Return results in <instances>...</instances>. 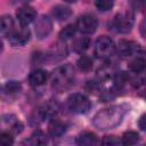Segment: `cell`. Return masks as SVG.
I'll return each instance as SVG.
<instances>
[{"mask_svg":"<svg viewBox=\"0 0 146 146\" xmlns=\"http://www.w3.org/2000/svg\"><path fill=\"white\" fill-rule=\"evenodd\" d=\"M30 40V30L22 25L19 29H14L9 35L8 41L13 46H23Z\"/></svg>","mask_w":146,"mask_h":146,"instance_id":"7","label":"cell"},{"mask_svg":"<svg viewBox=\"0 0 146 146\" xmlns=\"http://www.w3.org/2000/svg\"><path fill=\"white\" fill-rule=\"evenodd\" d=\"M76 144L78 145H83V146H91V145H96L98 144V139H97V136L94 133V132H89V131H86V132H82L78 139H76Z\"/></svg>","mask_w":146,"mask_h":146,"instance_id":"14","label":"cell"},{"mask_svg":"<svg viewBox=\"0 0 146 146\" xmlns=\"http://www.w3.org/2000/svg\"><path fill=\"white\" fill-rule=\"evenodd\" d=\"M76 30L80 31L83 34H91L97 30L98 26V22L97 18L92 15H82L79 17L78 22H76Z\"/></svg>","mask_w":146,"mask_h":146,"instance_id":"6","label":"cell"},{"mask_svg":"<svg viewBox=\"0 0 146 146\" xmlns=\"http://www.w3.org/2000/svg\"><path fill=\"white\" fill-rule=\"evenodd\" d=\"M95 6L100 11H107L113 8L114 0H95Z\"/></svg>","mask_w":146,"mask_h":146,"instance_id":"24","label":"cell"},{"mask_svg":"<svg viewBox=\"0 0 146 146\" xmlns=\"http://www.w3.org/2000/svg\"><path fill=\"white\" fill-rule=\"evenodd\" d=\"M139 140V135L136 131H127L122 136L121 143L123 145H135Z\"/></svg>","mask_w":146,"mask_h":146,"instance_id":"20","label":"cell"},{"mask_svg":"<svg viewBox=\"0 0 146 146\" xmlns=\"http://www.w3.org/2000/svg\"><path fill=\"white\" fill-rule=\"evenodd\" d=\"M74 76H75V72L72 65L70 64L62 65L56 70H54L51 74V86L54 89L58 91H64L73 86Z\"/></svg>","mask_w":146,"mask_h":146,"instance_id":"2","label":"cell"},{"mask_svg":"<svg viewBox=\"0 0 146 146\" xmlns=\"http://www.w3.org/2000/svg\"><path fill=\"white\" fill-rule=\"evenodd\" d=\"M121 141L115 137V136H106L103 140H102V144L104 145H117L120 144Z\"/></svg>","mask_w":146,"mask_h":146,"instance_id":"27","label":"cell"},{"mask_svg":"<svg viewBox=\"0 0 146 146\" xmlns=\"http://www.w3.org/2000/svg\"><path fill=\"white\" fill-rule=\"evenodd\" d=\"M131 8L136 11H140L146 7V0H131L130 1Z\"/></svg>","mask_w":146,"mask_h":146,"instance_id":"25","label":"cell"},{"mask_svg":"<svg viewBox=\"0 0 146 146\" xmlns=\"http://www.w3.org/2000/svg\"><path fill=\"white\" fill-rule=\"evenodd\" d=\"M140 31H141V34L144 35V38H146V19L141 23V26H140Z\"/></svg>","mask_w":146,"mask_h":146,"instance_id":"30","label":"cell"},{"mask_svg":"<svg viewBox=\"0 0 146 146\" xmlns=\"http://www.w3.org/2000/svg\"><path fill=\"white\" fill-rule=\"evenodd\" d=\"M27 143L30 145H44V144H47V136H46V133L43 131L35 130L31 135V137L27 140Z\"/></svg>","mask_w":146,"mask_h":146,"instance_id":"19","label":"cell"},{"mask_svg":"<svg viewBox=\"0 0 146 146\" xmlns=\"http://www.w3.org/2000/svg\"><path fill=\"white\" fill-rule=\"evenodd\" d=\"M65 131H66V125L59 120H52L48 125V132L54 138L62 137L65 133Z\"/></svg>","mask_w":146,"mask_h":146,"instance_id":"13","label":"cell"},{"mask_svg":"<svg viewBox=\"0 0 146 146\" xmlns=\"http://www.w3.org/2000/svg\"><path fill=\"white\" fill-rule=\"evenodd\" d=\"M115 50H116V47L110 36L102 35L95 42L94 54L98 58H102V59L110 58L115 52Z\"/></svg>","mask_w":146,"mask_h":146,"instance_id":"3","label":"cell"},{"mask_svg":"<svg viewBox=\"0 0 146 146\" xmlns=\"http://www.w3.org/2000/svg\"><path fill=\"white\" fill-rule=\"evenodd\" d=\"M14 19L11 18V16L9 15H5L1 17V26H0V31L1 34L3 36H8L9 33L14 30Z\"/></svg>","mask_w":146,"mask_h":146,"instance_id":"16","label":"cell"},{"mask_svg":"<svg viewBox=\"0 0 146 146\" xmlns=\"http://www.w3.org/2000/svg\"><path fill=\"white\" fill-rule=\"evenodd\" d=\"M133 26V15L131 13L117 14L111 22V29L117 33H128Z\"/></svg>","mask_w":146,"mask_h":146,"instance_id":"5","label":"cell"},{"mask_svg":"<svg viewBox=\"0 0 146 146\" xmlns=\"http://www.w3.org/2000/svg\"><path fill=\"white\" fill-rule=\"evenodd\" d=\"M128 67L133 73H141L146 71V59L141 57H137L128 64Z\"/></svg>","mask_w":146,"mask_h":146,"instance_id":"17","label":"cell"},{"mask_svg":"<svg viewBox=\"0 0 146 146\" xmlns=\"http://www.w3.org/2000/svg\"><path fill=\"white\" fill-rule=\"evenodd\" d=\"M11 130H13L15 133H19V132H22V130H23V124H22L19 121H16V122L11 125Z\"/></svg>","mask_w":146,"mask_h":146,"instance_id":"29","label":"cell"},{"mask_svg":"<svg viewBox=\"0 0 146 146\" xmlns=\"http://www.w3.org/2000/svg\"><path fill=\"white\" fill-rule=\"evenodd\" d=\"M48 79V73L43 70H35L29 75V82L32 87H39L46 83Z\"/></svg>","mask_w":146,"mask_h":146,"instance_id":"12","label":"cell"},{"mask_svg":"<svg viewBox=\"0 0 146 146\" xmlns=\"http://www.w3.org/2000/svg\"><path fill=\"white\" fill-rule=\"evenodd\" d=\"M16 17L18 19V22L21 23V25H29L30 23H32L35 17H36V11L32 8V7H29V6H24L22 8H19L17 11H16Z\"/></svg>","mask_w":146,"mask_h":146,"instance_id":"9","label":"cell"},{"mask_svg":"<svg viewBox=\"0 0 146 146\" xmlns=\"http://www.w3.org/2000/svg\"><path fill=\"white\" fill-rule=\"evenodd\" d=\"M89 43H90V40L89 38H86V36H81V38H78L73 41L72 43V48L75 52L78 54H82L83 51H86L89 47Z\"/></svg>","mask_w":146,"mask_h":146,"instance_id":"18","label":"cell"},{"mask_svg":"<svg viewBox=\"0 0 146 146\" xmlns=\"http://www.w3.org/2000/svg\"><path fill=\"white\" fill-rule=\"evenodd\" d=\"M67 107L71 112L76 113V114H84L87 113L90 107V100L88 97H86L82 94H72L67 98Z\"/></svg>","mask_w":146,"mask_h":146,"instance_id":"4","label":"cell"},{"mask_svg":"<svg viewBox=\"0 0 146 146\" xmlns=\"http://www.w3.org/2000/svg\"><path fill=\"white\" fill-rule=\"evenodd\" d=\"M128 107L124 104L113 105L97 112L92 117V124L99 130L113 129L121 123Z\"/></svg>","mask_w":146,"mask_h":146,"instance_id":"1","label":"cell"},{"mask_svg":"<svg viewBox=\"0 0 146 146\" xmlns=\"http://www.w3.org/2000/svg\"><path fill=\"white\" fill-rule=\"evenodd\" d=\"M65 1H67V2H75L76 0H65Z\"/></svg>","mask_w":146,"mask_h":146,"instance_id":"32","label":"cell"},{"mask_svg":"<svg viewBox=\"0 0 146 146\" xmlns=\"http://www.w3.org/2000/svg\"><path fill=\"white\" fill-rule=\"evenodd\" d=\"M138 127H139L143 131L146 132V113L143 114V115L139 117V120H138Z\"/></svg>","mask_w":146,"mask_h":146,"instance_id":"28","label":"cell"},{"mask_svg":"<svg viewBox=\"0 0 146 146\" xmlns=\"http://www.w3.org/2000/svg\"><path fill=\"white\" fill-rule=\"evenodd\" d=\"M137 49H138V44L129 40H120L116 46V51L122 57H129L133 55Z\"/></svg>","mask_w":146,"mask_h":146,"instance_id":"10","label":"cell"},{"mask_svg":"<svg viewBox=\"0 0 146 146\" xmlns=\"http://www.w3.org/2000/svg\"><path fill=\"white\" fill-rule=\"evenodd\" d=\"M32 0H13V3H27Z\"/></svg>","mask_w":146,"mask_h":146,"instance_id":"31","label":"cell"},{"mask_svg":"<svg viewBox=\"0 0 146 146\" xmlns=\"http://www.w3.org/2000/svg\"><path fill=\"white\" fill-rule=\"evenodd\" d=\"M52 30V22L49 16L42 15L35 23V35L39 40L47 38Z\"/></svg>","mask_w":146,"mask_h":146,"instance_id":"8","label":"cell"},{"mask_svg":"<svg viewBox=\"0 0 146 146\" xmlns=\"http://www.w3.org/2000/svg\"><path fill=\"white\" fill-rule=\"evenodd\" d=\"M0 143H1L2 145H5V146L11 145V144L14 143L11 135H10L9 132H2V133L0 135Z\"/></svg>","mask_w":146,"mask_h":146,"instance_id":"26","label":"cell"},{"mask_svg":"<svg viewBox=\"0 0 146 146\" xmlns=\"http://www.w3.org/2000/svg\"><path fill=\"white\" fill-rule=\"evenodd\" d=\"M145 83H146V79H145Z\"/></svg>","mask_w":146,"mask_h":146,"instance_id":"33","label":"cell"},{"mask_svg":"<svg viewBox=\"0 0 146 146\" xmlns=\"http://www.w3.org/2000/svg\"><path fill=\"white\" fill-rule=\"evenodd\" d=\"M67 55V48L65 46V43L60 40L56 43H54L51 46V48L49 49V57L52 59V60H58V59H62L64 57H66Z\"/></svg>","mask_w":146,"mask_h":146,"instance_id":"11","label":"cell"},{"mask_svg":"<svg viewBox=\"0 0 146 146\" xmlns=\"http://www.w3.org/2000/svg\"><path fill=\"white\" fill-rule=\"evenodd\" d=\"M72 15V10L70 7L66 6H56L52 9V16L55 17L56 21H65L67 18H70Z\"/></svg>","mask_w":146,"mask_h":146,"instance_id":"15","label":"cell"},{"mask_svg":"<svg viewBox=\"0 0 146 146\" xmlns=\"http://www.w3.org/2000/svg\"><path fill=\"white\" fill-rule=\"evenodd\" d=\"M78 67L82 71V72H89L92 68V59L88 56H81L78 59Z\"/></svg>","mask_w":146,"mask_h":146,"instance_id":"21","label":"cell"},{"mask_svg":"<svg viewBox=\"0 0 146 146\" xmlns=\"http://www.w3.org/2000/svg\"><path fill=\"white\" fill-rule=\"evenodd\" d=\"M2 91L6 95H11V94L19 92L21 91V83L17 82V81H9L3 86Z\"/></svg>","mask_w":146,"mask_h":146,"instance_id":"23","label":"cell"},{"mask_svg":"<svg viewBox=\"0 0 146 146\" xmlns=\"http://www.w3.org/2000/svg\"><path fill=\"white\" fill-rule=\"evenodd\" d=\"M75 31H76V26L73 25V24H70V25L65 26V27L59 32V40L65 41V40L71 39V38L74 35Z\"/></svg>","mask_w":146,"mask_h":146,"instance_id":"22","label":"cell"}]
</instances>
